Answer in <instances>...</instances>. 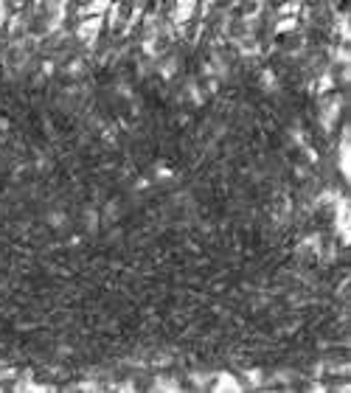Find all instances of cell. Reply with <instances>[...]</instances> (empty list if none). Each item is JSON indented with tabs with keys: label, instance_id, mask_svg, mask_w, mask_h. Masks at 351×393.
<instances>
[{
	"label": "cell",
	"instance_id": "2",
	"mask_svg": "<svg viewBox=\"0 0 351 393\" xmlns=\"http://www.w3.org/2000/svg\"><path fill=\"white\" fill-rule=\"evenodd\" d=\"M101 26H104V17H87V20H82V23H79V28H76V37H79V39H85L87 45H90L93 39L98 37V31H101Z\"/></svg>",
	"mask_w": 351,
	"mask_h": 393
},
{
	"label": "cell",
	"instance_id": "6",
	"mask_svg": "<svg viewBox=\"0 0 351 393\" xmlns=\"http://www.w3.org/2000/svg\"><path fill=\"white\" fill-rule=\"evenodd\" d=\"M48 225H51V228H56V230L68 228V216H65V211H51V214H48Z\"/></svg>",
	"mask_w": 351,
	"mask_h": 393
},
{
	"label": "cell",
	"instance_id": "1",
	"mask_svg": "<svg viewBox=\"0 0 351 393\" xmlns=\"http://www.w3.org/2000/svg\"><path fill=\"white\" fill-rule=\"evenodd\" d=\"M340 110H343V98H340V96H326L323 101H320V121H323L326 129H332V126H334Z\"/></svg>",
	"mask_w": 351,
	"mask_h": 393
},
{
	"label": "cell",
	"instance_id": "14",
	"mask_svg": "<svg viewBox=\"0 0 351 393\" xmlns=\"http://www.w3.org/2000/svg\"><path fill=\"white\" fill-rule=\"evenodd\" d=\"M85 71V62H82V59H73L71 65H68V73H71V76H76V73H82Z\"/></svg>",
	"mask_w": 351,
	"mask_h": 393
},
{
	"label": "cell",
	"instance_id": "11",
	"mask_svg": "<svg viewBox=\"0 0 351 393\" xmlns=\"http://www.w3.org/2000/svg\"><path fill=\"white\" fill-rule=\"evenodd\" d=\"M261 87H264L267 93L275 90V73L273 71H261Z\"/></svg>",
	"mask_w": 351,
	"mask_h": 393
},
{
	"label": "cell",
	"instance_id": "10",
	"mask_svg": "<svg viewBox=\"0 0 351 393\" xmlns=\"http://www.w3.org/2000/svg\"><path fill=\"white\" fill-rule=\"evenodd\" d=\"M152 387H155V390H177V387H180V385H177L174 379H166V376H157V379H155V385H152Z\"/></svg>",
	"mask_w": 351,
	"mask_h": 393
},
{
	"label": "cell",
	"instance_id": "4",
	"mask_svg": "<svg viewBox=\"0 0 351 393\" xmlns=\"http://www.w3.org/2000/svg\"><path fill=\"white\" fill-rule=\"evenodd\" d=\"M191 14H194V3H177V6H174V14H171V20H174L177 26H183L186 20H191Z\"/></svg>",
	"mask_w": 351,
	"mask_h": 393
},
{
	"label": "cell",
	"instance_id": "5",
	"mask_svg": "<svg viewBox=\"0 0 351 393\" xmlns=\"http://www.w3.org/2000/svg\"><path fill=\"white\" fill-rule=\"evenodd\" d=\"M177 71H180V59H177V56H169V59H166V62L160 65V76H163V79H171Z\"/></svg>",
	"mask_w": 351,
	"mask_h": 393
},
{
	"label": "cell",
	"instance_id": "3",
	"mask_svg": "<svg viewBox=\"0 0 351 393\" xmlns=\"http://www.w3.org/2000/svg\"><path fill=\"white\" fill-rule=\"evenodd\" d=\"M214 390H239V379H233V376H230V373H219V376H216L214 379Z\"/></svg>",
	"mask_w": 351,
	"mask_h": 393
},
{
	"label": "cell",
	"instance_id": "8",
	"mask_svg": "<svg viewBox=\"0 0 351 393\" xmlns=\"http://www.w3.org/2000/svg\"><path fill=\"white\" fill-rule=\"evenodd\" d=\"M171 177H174V171H171L169 166H163V163L155 166V180L157 183H166V180H171Z\"/></svg>",
	"mask_w": 351,
	"mask_h": 393
},
{
	"label": "cell",
	"instance_id": "9",
	"mask_svg": "<svg viewBox=\"0 0 351 393\" xmlns=\"http://www.w3.org/2000/svg\"><path fill=\"white\" fill-rule=\"evenodd\" d=\"M318 90L320 93H332L334 90V76L332 73H323V76L318 79Z\"/></svg>",
	"mask_w": 351,
	"mask_h": 393
},
{
	"label": "cell",
	"instance_id": "13",
	"mask_svg": "<svg viewBox=\"0 0 351 393\" xmlns=\"http://www.w3.org/2000/svg\"><path fill=\"white\" fill-rule=\"evenodd\" d=\"M261 379H264V373H261L259 368H256V371H247V382H250V385H261Z\"/></svg>",
	"mask_w": 351,
	"mask_h": 393
},
{
	"label": "cell",
	"instance_id": "12",
	"mask_svg": "<svg viewBox=\"0 0 351 393\" xmlns=\"http://www.w3.org/2000/svg\"><path fill=\"white\" fill-rule=\"evenodd\" d=\"M295 26H298V20H295V17H284V20L275 23V31H292Z\"/></svg>",
	"mask_w": 351,
	"mask_h": 393
},
{
	"label": "cell",
	"instance_id": "15",
	"mask_svg": "<svg viewBox=\"0 0 351 393\" xmlns=\"http://www.w3.org/2000/svg\"><path fill=\"white\" fill-rule=\"evenodd\" d=\"M304 155L309 157V160H312V163H318V152H315L312 146H304Z\"/></svg>",
	"mask_w": 351,
	"mask_h": 393
},
{
	"label": "cell",
	"instance_id": "7",
	"mask_svg": "<svg viewBox=\"0 0 351 393\" xmlns=\"http://www.w3.org/2000/svg\"><path fill=\"white\" fill-rule=\"evenodd\" d=\"M98 219H101V214H98L96 208H87L85 211V228L90 230V233H96V230H98Z\"/></svg>",
	"mask_w": 351,
	"mask_h": 393
}]
</instances>
